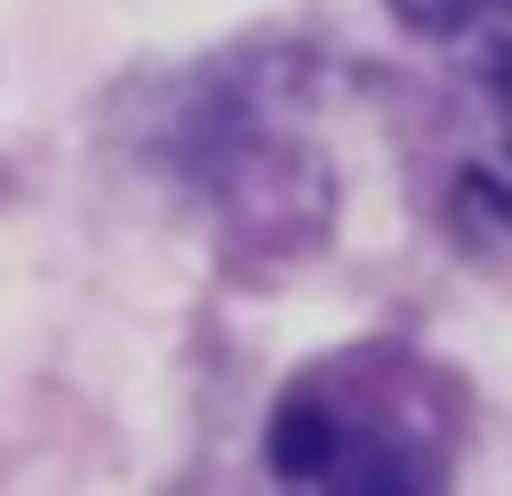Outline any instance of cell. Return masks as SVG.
<instances>
[{"instance_id": "1", "label": "cell", "mask_w": 512, "mask_h": 496, "mask_svg": "<svg viewBox=\"0 0 512 496\" xmlns=\"http://www.w3.org/2000/svg\"><path fill=\"white\" fill-rule=\"evenodd\" d=\"M272 472L296 488H424L432 480L408 424L368 416L320 376H304L272 408Z\"/></svg>"}, {"instance_id": "2", "label": "cell", "mask_w": 512, "mask_h": 496, "mask_svg": "<svg viewBox=\"0 0 512 496\" xmlns=\"http://www.w3.org/2000/svg\"><path fill=\"white\" fill-rule=\"evenodd\" d=\"M496 0H392V16L400 24H416V32H464L472 16H488Z\"/></svg>"}]
</instances>
